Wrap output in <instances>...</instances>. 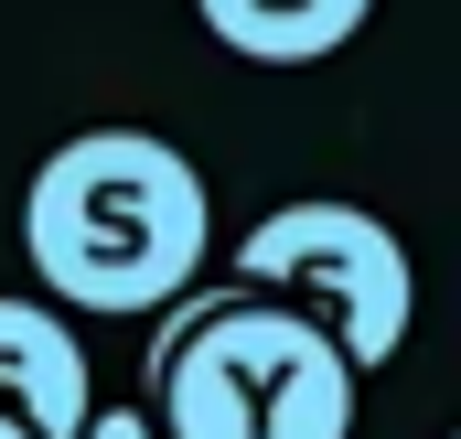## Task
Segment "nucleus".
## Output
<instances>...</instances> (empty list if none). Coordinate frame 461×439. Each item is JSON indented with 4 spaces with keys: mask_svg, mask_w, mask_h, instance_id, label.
<instances>
[{
    "mask_svg": "<svg viewBox=\"0 0 461 439\" xmlns=\"http://www.w3.org/2000/svg\"><path fill=\"white\" fill-rule=\"evenodd\" d=\"M76 439H161V429H150V408H86Z\"/></svg>",
    "mask_w": 461,
    "mask_h": 439,
    "instance_id": "423d86ee",
    "label": "nucleus"
},
{
    "mask_svg": "<svg viewBox=\"0 0 461 439\" xmlns=\"http://www.w3.org/2000/svg\"><path fill=\"white\" fill-rule=\"evenodd\" d=\"M22 257L54 290V311L150 322L172 290L215 257V193L161 129H76L54 161H32Z\"/></svg>",
    "mask_w": 461,
    "mask_h": 439,
    "instance_id": "f257e3e1",
    "label": "nucleus"
},
{
    "mask_svg": "<svg viewBox=\"0 0 461 439\" xmlns=\"http://www.w3.org/2000/svg\"><path fill=\"white\" fill-rule=\"evenodd\" d=\"M226 279H247V290L279 300V311H301L354 375L397 364V343L419 322V279H408L397 225L365 215V204H333V193L268 204V215L226 246Z\"/></svg>",
    "mask_w": 461,
    "mask_h": 439,
    "instance_id": "7ed1b4c3",
    "label": "nucleus"
},
{
    "mask_svg": "<svg viewBox=\"0 0 461 439\" xmlns=\"http://www.w3.org/2000/svg\"><path fill=\"white\" fill-rule=\"evenodd\" d=\"M194 22L247 65H322L375 22V0H194Z\"/></svg>",
    "mask_w": 461,
    "mask_h": 439,
    "instance_id": "39448f33",
    "label": "nucleus"
},
{
    "mask_svg": "<svg viewBox=\"0 0 461 439\" xmlns=\"http://www.w3.org/2000/svg\"><path fill=\"white\" fill-rule=\"evenodd\" d=\"M354 386L365 375L301 311L236 300L150 364V429L161 439H354Z\"/></svg>",
    "mask_w": 461,
    "mask_h": 439,
    "instance_id": "f03ea898",
    "label": "nucleus"
},
{
    "mask_svg": "<svg viewBox=\"0 0 461 439\" xmlns=\"http://www.w3.org/2000/svg\"><path fill=\"white\" fill-rule=\"evenodd\" d=\"M97 408V375H86V343L54 300H22L0 290V418H22L32 439H76Z\"/></svg>",
    "mask_w": 461,
    "mask_h": 439,
    "instance_id": "20e7f679",
    "label": "nucleus"
},
{
    "mask_svg": "<svg viewBox=\"0 0 461 439\" xmlns=\"http://www.w3.org/2000/svg\"><path fill=\"white\" fill-rule=\"evenodd\" d=\"M0 439H32V429H22V418H0Z\"/></svg>",
    "mask_w": 461,
    "mask_h": 439,
    "instance_id": "0eeeda50",
    "label": "nucleus"
}]
</instances>
